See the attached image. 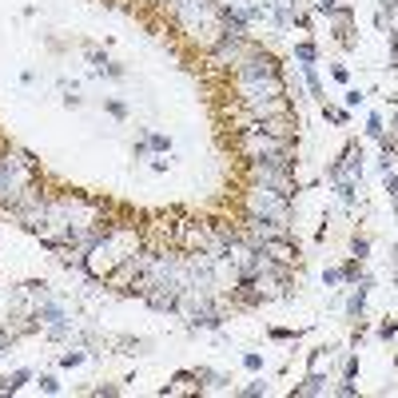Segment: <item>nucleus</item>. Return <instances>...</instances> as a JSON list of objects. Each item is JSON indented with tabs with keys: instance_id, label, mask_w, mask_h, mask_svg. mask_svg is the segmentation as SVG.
I'll use <instances>...</instances> for the list:
<instances>
[{
	"instance_id": "nucleus-1",
	"label": "nucleus",
	"mask_w": 398,
	"mask_h": 398,
	"mask_svg": "<svg viewBox=\"0 0 398 398\" xmlns=\"http://www.w3.org/2000/svg\"><path fill=\"white\" fill-rule=\"evenodd\" d=\"M136 255V231L127 227H104V235L92 243V255H88V271L100 279V275H112L115 267H127Z\"/></svg>"
},
{
	"instance_id": "nucleus-2",
	"label": "nucleus",
	"mask_w": 398,
	"mask_h": 398,
	"mask_svg": "<svg viewBox=\"0 0 398 398\" xmlns=\"http://www.w3.org/2000/svg\"><path fill=\"white\" fill-rule=\"evenodd\" d=\"M259 251H263V255H267L271 263H295V255H299V251H295V247H291L287 239H279V235L263 239V247H259Z\"/></svg>"
}]
</instances>
